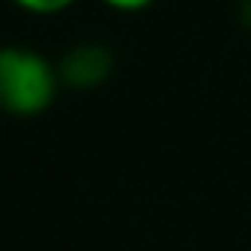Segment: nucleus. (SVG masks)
<instances>
[{
	"instance_id": "1",
	"label": "nucleus",
	"mask_w": 251,
	"mask_h": 251,
	"mask_svg": "<svg viewBox=\"0 0 251 251\" xmlns=\"http://www.w3.org/2000/svg\"><path fill=\"white\" fill-rule=\"evenodd\" d=\"M59 89V71L36 50L0 48V109L12 115L45 112Z\"/></svg>"
},
{
	"instance_id": "2",
	"label": "nucleus",
	"mask_w": 251,
	"mask_h": 251,
	"mask_svg": "<svg viewBox=\"0 0 251 251\" xmlns=\"http://www.w3.org/2000/svg\"><path fill=\"white\" fill-rule=\"evenodd\" d=\"M59 80L74 89H95L112 71V53L100 45H77L59 62Z\"/></svg>"
},
{
	"instance_id": "3",
	"label": "nucleus",
	"mask_w": 251,
	"mask_h": 251,
	"mask_svg": "<svg viewBox=\"0 0 251 251\" xmlns=\"http://www.w3.org/2000/svg\"><path fill=\"white\" fill-rule=\"evenodd\" d=\"M21 9L27 12H36V15H53V12H62L68 6H74L77 0H12Z\"/></svg>"
},
{
	"instance_id": "4",
	"label": "nucleus",
	"mask_w": 251,
	"mask_h": 251,
	"mask_svg": "<svg viewBox=\"0 0 251 251\" xmlns=\"http://www.w3.org/2000/svg\"><path fill=\"white\" fill-rule=\"evenodd\" d=\"M103 3L112 6V9H121V12H139V9L151 6L154 0H103Z\"/></svg>"
},
{
	"instance_id": "5",
	"label": "nucleus",
	"mask_w": 251,
	"mask_h": 251,
	"mask_svg": "<svg viewBox=\"0 0 251 251\" xmlns=\"http://www.w3.org/2000/svg\"><path fill=\"white\" fill-rule=\"evenodd\" d=\"M242 21L251 27V0H245V3H242Z\"/></svg>"
}]
</instances>
